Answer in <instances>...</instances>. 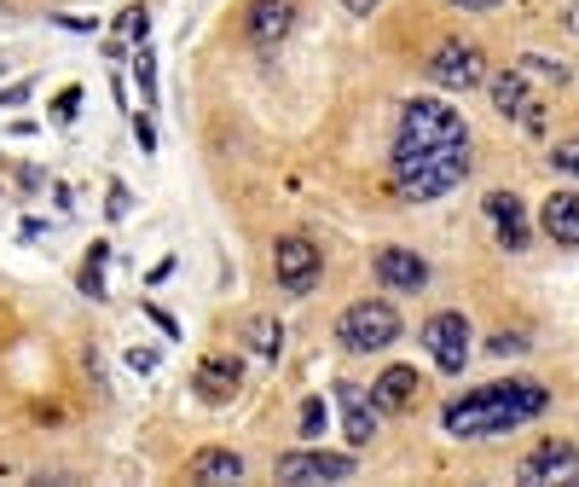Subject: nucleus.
<instances>
[{"label": "nucleus", "instance_id": "1", "mask_svg": "<svg viewBox=\"0 0 579 487\" xmlns=\"http://www.w3.org/2000/svg\"><path fill=\"white\" fill-rule=\"evenodd\" d=\"M550 406V389L533 377H504V383H481L469 395H452L441 406V430L452 441H487L504 430H522Z\"/></svg>", "mask_w": 579, "mask_h": 487}, {"label": "nucleus", "instance_id": "2", "mask_svg": "<svg viewBox=\"0 0 579 487\" xmlns=\"http://www.w3.org/2000/svg\"><path fill=\"white\" fill-rule=\"evenodd\" d=\"M469 180V146H411L395 139L388 151V186L400 203H434Z\"/></svg>", "mask_w": 579, "mask_h": 487}, {"label": "nucleus", "instance_id": "3", "mask_svg": "<svg viewBox=\"0 0 579 487\" xmlns=\"http://www.w3.org/2000/svg\"><path fill=\"white\" fill-rule=\"evenodd\" d=\"M337 342H342V354H383L388 342H400L395 302H383V296L348 302L342 319H337Z\"/></svg>", "mask_w": 579, "mask_h": 487}, {"label": "nucleus", "instance_id": "4", "mask_svg": "<svg viewBox=\"0 0 579 487\" xmlns=\"http://www.w3.org/2000/svg\"><path fill=\"white\" fill-rule=\"evenodd\" d=\"M395 139H411V146H469V122L446 99H406Z\"/></svg>", "mask_w": 579, "mask_h": 487}, {"label": "nucleus", "instance_id": "5", "mask_svg": "<svg viewBox=\"0 0 579 487\" xmlns=\"http://www.w3.org/2000/svg\"><path fill=\"white\" fill-rule=\"evenodd\" d=\"M423 76L434 81V88H446V93H469V88L487 81V53L475 47V41H464V35H446L441 47L429 53Z\"/></svg>", "mask_w": 579, "mask_h": 487}, {"label": "nucleus", "instance_id": "6", "mask_svg": "<svg viewBox=\"0 0 579 487\" xmlns=\"http://www.w3.org/2000/svg\"><path fill=\"white\" fill-rule=\"evenodd\" d=\"M273 279H279L284 296H314L319 279H325V250L314 238H302V233L279 238L273 244Z\"/></svg>", "mask_w": 579, "mask_h": 487}, {"label": "nucleus", "instance_id": "7", "mask_svg": "<svg viewBox=\"0 0 579 487\" xmlns=\"http://www.w3.org/2000/svg\"><path fill=\"white\" fill-rule=\"evenodd\" d=\"M469 342H475V331H469V319L458 308H441V314L423 319V349L434 360V372L458 377L464 365H469Z\"/></svg>", "mask_w": 579, "mask_h": 487}, {"label": "nucleus", "instance_id": "8", "mask_svg": "<svg viewBox=\"0 0 579 487\" xmlns=\"http://www.w3.org/2000/svg\"><path fill=\"white\" fill-rule=\"evenodd\" d=\"M360 458L354 453H325V446H296L273 464V476L290 487H314V482H354Z\"/></svg>", "mask_w": 579, "mask_h": 487}, {"label": "nucleus", "instance_id": "9", "mask_svg": "<svg viewBox=\"0 0 579 487\" xmlns=\"http://www.w3.org/2000/svg\"><path fill=\"white\" fill-rule=\"evenodd\" d=\"M487 93H492V111H499L504 122H522L527 134H545V105L533 99L527 70H499V76H487Z\"/></svg>", "mask_w": 579, "mask_h": 487}, {"label": "nucleus", "instance_id": "10", "mask_svg": "<svg viewBox=\"0 0 579 487\" xmlns=\"http://www.w3.org/2000/svg\"><path fill=\"white\" fill-rule=\"evenodd\" d=\"M574 476H579V446L556 441V435H545L540 446H527L522 464H515V482H527V487H545V482H568L574 487Z\"/></svg>", "mask_w": 579, "mask_h": 487}, {"label": "nucleus", "instance_id": "11", "mask_svg": "<svg viewBox=\"0 0 579 487\" xmlns=\"http://www.w3.org/2000/svg\"><path fill=\"white\" fill-rule=\"evenodd\" d=\"M290 30H296V0H250L243 7V41L256 53H279Z\"/></svg>", "mask_w": 579, "mask_h": 487}, {"label": "nucleus", "instance_id": "12", "mask_svg": "<svg viewBox=\"0 0 579 487\" xmlns=\"http://www.w3.org/2000/svg\"><path fill=\"white\" fill-rule=\"evenodd\" d=\"M371 273L383 279V291H395V296H418L423 284H429V261L418 250H406V244H383L377 256H371Z\"/></svg>", "mask_w": 579, "mask_h": 487}, {"label": "nucleus", "instance_id": "13", "mask_svg": "<svg viewBox=\"0 0 579 487\" xmlns=\"http://www.w3.org/2000/svg\"><path fill=\"white\" fill-rule=\"evenodd\" d=\"M481 209H487V220H492V233H499V250L522 256L527 238H533V227H527V203L515 197V192H487Z\"/></svg>", "mask_w": 579, "mask_h": 487}, {"label": "nucleus", "instance_id": "14", "mask_svg": "<svg viewBox=\"0 0 579 487\" xmlns=\"http://www.w3.org/2000/svg\"><path fill=\"white\" fill-rule=\"evenodd\" d=\"M337 406H342L348 446H371V435H377V400H371L360 383H337Z\"/></svg>", "mask_w": 579, "mask_h": 487}, {"label": "nucleus", "instance_id": "15", "mask_svg": "<svg viewBox=\"0 0 579 487\" xmlns=\"http://www.w3.org/2000/svg\"><path fill=\"white\" fill-rule=\"evenodd\" d=\"M540 233L563 250H579V192H550L540 203Z\"/></svg>", "mask_w": 579, "mask_h": 487}, {"label": "nucleus", "instance_id": "16", "mask_svg": "<svg viewBox=\"0 0 579 487\" xmlns=\"http://www.w3.org/2000/svg\"><path fill=\"white\" fill-rule=\"evenodd\" d=\"M418 389H423L418 365H388V372L371 383V400H377V412H411V406H418Z\"/></svg>", "mask_w": 579, "mask_h": 487}, {"label": "nucleus", "instance_id": "17", "mask_svg": "<svg viewBox=\"0 0 579 487\" xmlns=\"http://www.w3.org/2000/svg\"><path fill=\"white\" fill-rule=\"evenodd\" d=\"M185 482H203V487H226V482H243V458L232 446H203L185 464Z\"/></svg>", "mask_w": 579, "mask_h": 487}, {"label": "nucleus", "instance_id": "18", "mask_svg": "<svg viewBox=\"0 0 579 487\" xmlns=\"http://www.w3.org/2000/svg\"><path fill=\"white\" fill-rule=\"evenodd\" d=\"M192 383H197V395H203V400H215V406H226V400H232V395H238V383H243V372H238V360H203Z\"/></svg>", "mask_w": 579, "mask_h": 487}, {"label": "nucleus", "instance_id": "19", "mask_svg": "<svg viewBox=\"0 0 579 487\" xmlns=\"http://www.w3.org/2000/svg\"><path fill=\"white\" fill-rule=\"evenodd\" d=\"M238 337L250 342L261 360H279L284 354V325H279V314H250V319L238 325Z\"/></svg>", "mask_w": 579, "mask_h": 487}, {"label": "nucleus", "instance_id": "20", "mask_svg": "<svg viewBox=\"0 0 579 487\" xmlns=\"http://www.w3.org/2000/svg\"><path fill=\"white\" fill-rule=\"evenodd\" d=\"M515 70H527L540 81H556V88L568 81V65H563V58H545V53H522V65H515Z\"/></svg>", "mask_w": 579, "mask_h": 487}, {"label": "nucleus", "instance_id": "21", "mask_svg": "<svg viewBox=\"0 0 579 487\" xmlns=\"http://www.w3.org/2000/svg\"><path fill=\"white\" fill-rule=\"evenodd\" d=\"M550 169L579 180V139H556V146H550Z\"/></svg>", "mask_w": 579, "mask_h": 487}, {"label": "nucleus", "instance_id": "22", "mask_svg": "<svg viewBox=\"0 0 579 487\" xmlns=\"http://www.w3.org/2000/svg\"><path fill=\"white\" fill-rule=\"evenodd\" d=\"M527 349H533L527 331H499V337L487 342V354H492V360H510V354H527Z\"/></svg>", "mask_w": 579, "mask_h": 487}, {"label": "nucleus", "instance_id": "23", "mask_svg": "<svg viewBox=\"0 0 579 487\" xmlns=\"http://www.w3.org/2000/svg\"><path fill=\"white\" fill-rule=\"evenodd\" d=\"M122 35H128L134 47H145V35H151V12H145V7H128V12H122Z\"/></svg>", "mask_w": 579, "mask_h": 487}, {"label": "nucleus", "instance_id": "24", "mask_svg": "<svg viewBox=\"0 0 579 487\" xmlns=\"http://www.w3.org/2000/svg\"><path fill=\"white\" fill-rule=\"evenodd\" d=\"M319 430H325V400L314 395V400H302V435H307V441H314Z\"/></svg>", "mask_w": 579, "mask_h": 487}, {"label": "nucleus", "instance_id": "25", "mask_svg": "<svg viewBox=\"0 0 579 487\" xmlns=\"http://www.w3.org/2000/svg\"><path fill=\"white\" fill-rule=\"evenodd\" d=\"M134 76H139V88H145V99H157V58L139 47V65H134Z\"/></svg>", "mask_w": 579, "mask_h": 487}, {"label": "nucleus", "instance_id": "26", "mask_svg": "<svg viewBox=\"0 0 579 487\" xmlns=\"http://www.w3.org/2000/svg\"><path fill=\"white\" fill-rule=\"evenodd\" d=\"M76 105H81V88H65V93H58V105H53V116L58 122H76Z\"/></svg>", "mask_w": 579, "mask_h": 487}, {"label": "nucleus", "instance_id": "27", "mask_svg": "<svg viewBox=\"0 0 579 487\" xmlns=\"http://www.w3.org/2000/svg\"><path fill=\"white\" fill-rule=\"evenodd\" d=\"M105 209H111V220H122V215L134 209V192H128V186H111V203H105Z\"/></svg>", "mask_w": 579, "mask_h": 487}, {"label": "nucleus", "instance_id": "28", "mask_svg": "<svg viewBox=\"0 0 579 487\" xmlns=\"http://www.w3.org/2000/svg\"><path fill=\"white\" fill-rule=\"evenodd\" d=\"M446 7H452V12H499L504 0H446Z\"/></svg>", "mask_w": 579, "mask_h": 487}, {"label": "nucleus", "instance_id": "29", "mask_svg": "<svg viewBox=\"0 0 579 487\" xmlns=\"http://www.w3.org/2000/svg\"><path fill=\"white\" fill-rule=\"evenodd\" d=\"M30 93H35V81H18V88H7V93H0V105H7V111H12V105H24V99H30Z\"/></svg>", "mask_w": 579, "mask_h": 487}, {"label": "nucleus", "instance_id": "30", "mask_svg": "<svg viewBox=\"0 0 579 487\" xmlns=\"http://www.w3.org/2000/svg\"><path fill=\"white\" fill-rule=\"evenodd\" d=\"M81 291H88L93 302L105 296V279H99V268H81Z\"/></svg>", "mask_w": 579, "mask_h": 487}, {"label": "nucleus", "instance_id": "31", "mask_svg": "<svg viewBox=\"0 0 579 487\" xmlns=\"http://www.w3.org/2000/svg\"><path fill=\"white\" fill-rule=\"evenodd\" d=\"M58 24H65V30H76V35H93V30H99V18H70V12H65Z\"/></svg>", "mask_w": 579, "mask_h": 487}, {"label": "nucleus", "instance_id": "32", "mask_svg": "<svg viewBox=\"0 0 579 487\" xmlns=\"http://www.w3.org/2000/svg\"><path fill=\"white\" fill-rule=\"evenodd\" d=\"M134 134H139V151H157V134H151V122H145V116L134 122Z\"/></svg>", "mask_w": 579, "mask_h": 487}, {"label": "nucleus", "instance_id": "33", "mask_svg": "<svg viewBox=\"0 0 579 487\" xmlns=\"http://www.w3.org/2000/svg\"><path fill=\"white\" fill-rule=\"evenodd\" d=\"M342 7H348V12H354V18H371V12H377V7H383V0H342Z\"/></svg>", "mask_w": 579, "mask_h": 487}, {"label": "nucleus", "instance_id": "34", "mask_svg": "<svg viewBox=\"0 0 579 487\" xmlns=\"http://www.w3.org/2000/svg\"><path fill=\"white\" fill-rule=\"evenodd\" d=\"M128 365H134V372H157V354H139V349H134Z\"/></svg>", "mask_w": 579, "mask_h": 487}, {"label": "nucleus", "instance_id": "35", "mask_svg": "<svg viewBox=\"0 0 579 487\" xmlns=\"http://www.w3.org/2000/svg\"><path fill=\"white\" fill-rule=\"evenodd\" d=\"M563 24H568V30L579 35V0H568V7H563Z\"/></svg>", "mask_w": 579, "mask_h": 487}]
</instances>
